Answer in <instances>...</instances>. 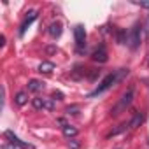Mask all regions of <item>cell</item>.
<instances>
[{"label": "cell", "instance_id": "6da1fadb", "mask_svg": "<svg viewBox=\"0 0 149 149\" xmlns=\"http://www.w3.org/2000/svg\"><path fill=\"white\" fill-rule=\"evenodd\" d=\"M130 74V70L128 68H119V70H114V72H111L109 76H105L104 79H102V83L97 86V90H93L88 97L91 98V97H97V95H100V93H104V91H107L109 88H112V86H116L118 83H121L126 76Z\"/></svg>", "mask_w": 149, "mask_h": 149}, {"label": "cell", "instance_id": "7a4b0ae2", "mask_svg": "<svg viewBox=\"0 0 149 149\" xmlns=\"http://www.w3.org/2000/svg\"><path fill=\"white\" fill-rule=\"evenodd\" d=\"M133 97H135V88L130 86V88L123 93V97L119 98V102L114 105V109L111 111V114H112V116H119L121 112H125V111L130 107V104L133 102Z\"/></svg>", "mask_w": 149, "mask_h": 149}, {"label": "cell", "instance_id": "3957f363", "mask_svg": "<svg viewBox=\"0 0 149 149\" xmlns=\"http://www.w3.org/2000/svg\"><path fill=\"white\" fill-rule=\"evenodd\" d=\"M142 32H144V26H142V23H139V21L130 28V32H128V46H130V49H137V47L140 46Z\"/></svg>", "mask_w": 149, "mask_h": 149}, {"label": "cell", "instance_id": "277c9868", "mask_svg": "<svg viewBox=\"0 0 149 149\" xmlns=\"http://www.w3.org/2000/svg\"><path fill=\"white\" fill-rule=\"evenodd\" d=\"M32 105H33V109H37V111H40V109L53 111V109L56 107V104H54L53 98H33V100H32Z\"/></svg>", "mask_w": 149, "mask_h": 149}, {"label": "cell", "instance_id": "5b68a950", "mask_svg": "<svg viewBox=\"0 0 149 149\" xmlns=\"http://www.w3.org/2000/svg\"><path fill=\"white\" fill-rule=\"evenodd\" d=\"M74 39H76V46L79 51H83L84 47V40H86V30L83 25H76V28H74Z\"/></svg>", "mask_w": 149, "mask_h": 149}, {"label": "cell", "instance_id": "8992f818", "mask_svg": "<svg viewBox=\"0 0 149 149\" xmlns=\"http://www.w3.org/2000/svg\"><path fill=\"white\" fill-rule=\"evenodd\" d=\"M6 137L9 139V142H11L13 146H18L19 149H33V146H32V144H26V142H23V140H21L19 137H16V135H14L11 130H7V132H6Z\"/></svg>", "mask_w": 149, "mask_h": 149}, {"label": "cell", "instance_id": "52a82bcc", "mask_svg": "<svg viewBox=\"0 0 149 149\" xmlns=\"http://www.w3.org/2000/svg\"><path fill=\"white\" fill-rule=\"evenodd\" d=\"M35 19H37V11H30V13H28V16L25 18V21H23V23H21V26H19V35H21V37L25 35V32L28 30V26H30Z\"/></svg>", "mask_w": 149, "mask_h": 149}, {"label": "cell", "instance_id": "ba28073f", "mask_svg": "<svg viewBox=\"0 0 149 149\" xmlns=\"http://www.w3.org/2000/svg\"><path fill=\"white\" fill-rule=\"evenodd\" d=\"M91 58H93V61L105 63V61H107V49H105V46H100V47L91 54Z\"/></svg>", "mask_w": 149, "mask_h": 149}, {"label": "cell", "instance_id": "9c48e42d", "mask_svg": "<svg viewBox=\"0 0 149 149\" xmlns=\"http://www.w3.org/2000/svg\"><path fill=\"white\" fill-rule=\"evenodd\" d=\"M49 35L53 37V39H58L60 35H61V32H63V26H61V23L60 21H54V23H51L49 25Z\"/></svg>", "mask_w": 149, "mask_h": 149}, {"label": "cell", "instance_id": "30bf717a", "mask_svg": "<svg viewBox=\"0 0 149 149\" xmlns=\"http://www.w3.org/2000/svg\"><path fill=\"white\" fill-rule=\"evenodd\" d=\"M53 70H54V63L53 61H42L39 65V72L40 74H51Z\"/></svg>", "mask_w": 149, "mask_h": 149}, {"label": "cell", "instance_id": "8fae6325", "mask_svg": "<svg viewBox=\"0 0 149 149\" xmlns=\"http://www.w3.org/2000/svg\"><path fill=\"white\" fill-rule=\"evenodd\" d=\"M40 90H44V83L42 81H37V79L28 81V91H40Z\"/></svg>", "mask_w": 149, "mask_h": 149}, {"label": "cell", "instance_id": "7c38bea8", "mask_svg": "<svg viewBox=\"0 0 149 149\" xmlns=\"http://www.w3.org/2000/svg\"><path fill=\"white\" fill-rule=\"evenodd\" d=\"M128 128H130V123H123V125H119L118 128H114V130H112V132H111V133H109L107 137H116V135H119V133L126 132Z\"/></svg>", "mask_w": 149, "mask_h": 149}, {"label": "cell", "instance_id": "4fadbf2b", "mask_svg": "<svg viewBox=\"0 0 149 149\" xmlns=\"http://www.w3.org/2000/svg\"><path fill=\"white\" fill-rule=\"evenodd\" d=\"M63 135L65 137H76L77 135V128H74V126H70V125H63Z\"/></svg>", "mask_w": 149, "mask_h": 149}, {"label": "cell", "instance_id": "5bb4252c", "mask_svg": "<svg viewBox=\"0 0 149 149\" xmlns=\"http://www.w3.org/2000/svg\"><path fill=\"white\" fill-rule=\"evenodd\" d=\"M142 121H144V114L137 112V114L133 116V119L130 121V128H132V130H133V128H137V126H139V125H140Z\"/></svg>", "mask_w": 149, "mask_h": 149}, {"label": "cell", "instance_id": "9a60e30c", "mask_svg": "<svg viewBox=\"0 0 149 149\" xmlns=\"http://www.w3.org/2000/svg\"><path fill=\"white\" fill-rule=\"evenodd\" d=\"M26 102H28V97H26V93H25V91H19V93L16 95V104L21 107V105H25Z\"/></svg>", "mask_w": 149, "mask_h": 149}, {"label": "cell", "instance_id": "2e32d148", "mask_svg": "<svg viewBox=\"0 0 149 149\" xmlns=\"http://www.w3.org/2000/svg\"><path fill=\"white\" fill-rule=\"evenodd\" d=\"M133 4H135V6H140V7H144V9H149V2H137V0H133Z\"/></svg>", "mask_w": 149, "mask_h": 149}, {"label": "cell", "instance_id": "e0dca14e", "mask_svg": "<svg viewBox=\"0 0 149 149\" xmlns=\"http://www.w3.org/2000/svg\"><path fill=\"white\" fill-rule=\"evenodd\" d=\"M63 98V93L61 91H54L53 93V100H61Z\"/></svg>", "mask_w": 149, "mask_h": 149}, {"label": "cell", "instance_id": "ac0fdd59", "mask_svg": "<svg viewBox=\"0 0 149 149\" xmlns=\"http://www.w3.org/2000/svg\"><path fill=\"white\" fill-rule=\"evenodd\" d=\"M68 146H70V149H79V144H77L76 140H70V142H68Z\"/></svg>", "mask_w": 149, "mask_h": 149}, {"label": "cell", "instance_id": "d6986e66", "mask_svg": "<svg viewBox=\"0 0 149 149\" xmlns=\"http://www.w3.org/2000/svg\"><path fill=\"white\" fill-rule=\"evenodd\" d=\"M144 30H146V35L149 37V18H147V25H146V28H144Z\"/></svg>", "mask_w": 149, "mask_h": 149}, {"label": "cell", "instance_id": "ffe728a7", "mask_svg": "<svg viewBox=\"0 0 149 149\" xmlns=\"http://www.w3.org/2000/svg\"><path fill=\"white\" fill-rule=\"evenodd\" d=\"M2 149H11V147H7V146H4V147H2Z\"/></svg>", "mask_w": 149, "mask_h": 149}, {"label": "cell", "instance_id": "44dd1931", "mask_svg": "<svg viewBox=\"0 0 149 149\" xmlns=\"http://www.w3.org/2000/svg\"><path fill=\"white\" fill-rule=\"evenodd\" d=\"M147 65H149V60H147Z\"/></svg>", "mask_w": 149, "mask_h": 149}, {"label": "cell", "instance_id": "7402d4cb", "mask_svg": "<svg viewBox=\"0 0 149 149\" xmlns=\"http://www.w3.org/2000/svg\"><path fill=\"white\" fill-rule=\"evenodd\" d=\"M119 149H123V147H119Z\"/></svg>", "mask_w": 149, "mask_h": 149}]
</instances>
